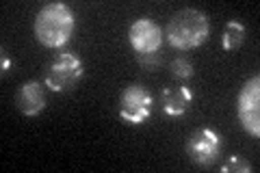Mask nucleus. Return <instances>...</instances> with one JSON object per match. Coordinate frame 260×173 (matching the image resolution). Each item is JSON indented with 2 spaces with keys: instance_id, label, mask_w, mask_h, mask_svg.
I'll return each instance as SVG.
<instances>
[{
  "instance_id": "423d86ee",
  "label": "nucleus",
  "mask_w": 260,
  "mask_h": 173,
  "mask_svg": "<svg viewBox=\"0 0 260 173\" xmlns=\"http://www.w3.org/2000/svg\"><path fill=\"white\" fill-rule=\"evenodd\" d=\"M237 115L247 134L260 136V76L258 74L243 82L239 91V100H237Z\"/></svg>"
},
{
  "instance_id": "f8f14e48",
  "label": "nucleus",
  "mask_w": 260,
  "mask_h": 173,
  "mask_svg": "<svg viewBox=\"0 0 260 173\" xmlns=\"http://www.w3.org/2000/svg\"><path fill=\"white\" fill-rule=\"evenodd\" d=\"M221 173H251L254 167H251V162L245 160L243 156H230L221 167H219Z\"/></svg>"
},
{
  "instance_id": "f257e3e1",
  "label": "nucleus",
  "mask_w": 260,
  "mask_h": 173,
  "mask_svg": "<svg viewBox=\"0 0 260 173\" xmlns=\"http://www.w3.org/2000/svg\"><path fill=\"white\" fill-rule=\"evenodd\" d=\"M74 13L63 3H48L35 15V37L44 48H63L74 35Z\"/></svg>"
},
{
  "instance_id": "7ed1b4c3",
  "label": "nucleus",
  "mask_w": 260,
  "mask_h": 173,
  "mask_svg": "<svg viewBox=\"0 0 260 173\" xmlns=\"http://www.w3.org/2000/svg\"><path fill=\"white\" fill-rule=\"evenodd\" d=\"M83 59L74 52H59L48 63L44 74V85L54 93L72 91L83 78Z\"/></svg>"
},
{
  "instance_id": "4468645a",
  "label": "nucleus",
  "mask_w": 260,
  "mask_h": 173,
  "mask_svg": "<svg viewBox=\"0 0 260 173\" xmlns=\"http://www.w3.org/2000/svg\"><path fill=\"white\" fill-rule=\"evenodd\" d=\"M3 67H5V70H3V74H7V72H11V70H9V67H11V59H7V56H5V54H3Z\"/></svg>"
},
{
  "instance_id": "f03ea898",
  "label": "nucleus",
  "mask_w": 260,
  "mask_h": 173,
  "mask_svg": "<svg viewBox=\"0 0 260 173\" xmlns=\"http://www.w3.org/2000/svg\"><path fill=\"white\" fill-rule=\"evenodd\" d=\"M210 35V22L200 9H180L167 22L165 37L176 50H193L200 48Z\"/></svg>"
},
{
  "instance_id": "ddd939ff",
  "label": "nucleus",
  "mask_w": 260,
  "mask_h": 173,
  "mask_svg": "<svg viewBox=\"0 0 260 173\" xmlns=\"http://www.w3.org/2000/svg\"><path fill=\"white\" fill-rule=\"evenodd\" d=\"M139 59V63H141V67L143 70H150V72H154L160 65V56H158V52L156 54H141V56H137Z\"/></svg>"
},
{
  "instance_id": "1a4fd4ad",
  "label": "nucleus",
  "mask_w": 260,
  "mask_h": 173,
  "mask_svg": "<svg viewBox=\"0 0 260 173\" xmlns=\"http://www.w3.org/2000/svg\"><path fill=\"white\" fill-rule=\"evenodd\" d=\"M191 104H193V93L182 82L180 85H174V87H165L160 91L162 113L169 115V117H182V115L189 113Z\"/></svg>"
},
{
  "instance_id": "20e7f679",
  "label": "nucleus",
  "mask_w": 260,
  "mask_h": 173,
  "mask_svg": "<svg viewBox=\"0 0 260 173\" xmlns=\"http://www.w3.org/2000/svg\"><path fill=\"white\" fill-rule=\"evenodd\" d=\"M221 134L213 128H198L186 136L184 152L189 160L198 167H213L215 160L221 156Z\"/></svg>"
},
{
  "instance_id": "9b49d317",
  "label": "nucleus",
  "mask_w": 260,
  "mask_h": 173,
  "mask_svg": "<svg viewBox=\"0 0 260 173\" xmlns=\"http://www.w3.org/2000/svg\"><path fill=\"white\" fill-rule=\"evenodd\" d=\"M169 72H172V76L180 82L189 80L193 76V63L189 59H184V56H178V59H174L169 63Z\"/></svg>"
},
{
  "instance_id": "0eeeda50",
  "label": "nucleus",
  "mask_w": 260,
  "mask_h": 173,
  "mask_svg": "<svg viewBox=\"0 0 260 173\" xmlns=\"http://www.w3.org/2000/svg\"><path fill=\"white\" fill-rule=\"evenodd\" d=\"M128 41L130 48L137 52V56L156 54L162 46V30L150 18H137L128 28Z\"/></svg>"
},
{
  "instance_id": "6e6552de",
  "label": "nucleus",
  "mask_w": 260,
  "mask_h": 173,
  "mask_svg": "<svg viewBox=\"0 0 260 173\" xmlns=\"http://www.w3.org/2000/svg\"><path fill=\"white\" fill-rule=\"evenodd\" d=\"M15 106L24 117H37L46 109V93L44 85L37 80H28L15 93Z\"/></svg>"
},
{
  "instance_id": "9d476101",
  "label": "nucleus",
  "mask_w": 260,
  "mask_h": 173,
  "mask_svg": "<svg viewBox=\"0 0 260 173\" xmlns=\"http://www.w3.org/2000/svg\"><path fill=\"white\" fill-rule=\"evenodd\" d=\"M245 41V26L237 20H230L223 28V35H221V46L223 50H239Z\"/></svg>"
},
{
  "instance_id": "39448f33",
  "label": "nucleus",
  "mask_w": 260,
  "mask_h": 173,
  "mask_svg": "<svg viewBox=\"0 0 260 173\" xmlns=\"http://www.w3.org/2000/svg\"><path fill=\"white\" fill-rule=\"evenodd\" d=\"M154 109L152 93L139 82L128 85L119 95V117L130 126H141L150 119Z\"/></svg>"
}]
</instances>
